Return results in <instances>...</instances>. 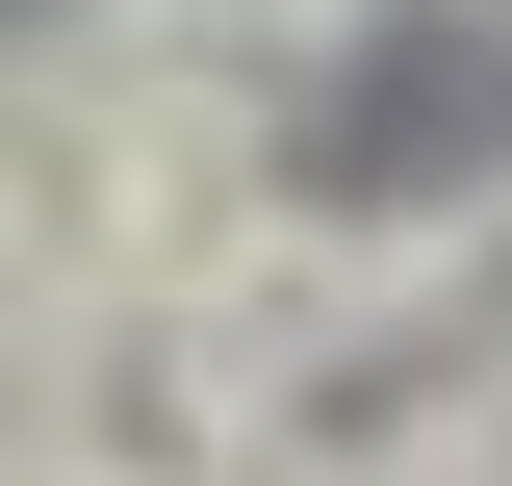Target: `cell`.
Segmentation results:
<instances>
[{
  "mask_svg": "<svg viewBox=\"0 0 512 486\" xmlns=\"http://www.w3.org/2000/svg\"><path fill=\"white\" fill-rule=\"evenodd\" d=\"M282 384H231L180 307H26V486H256Z\"/></svg>",
  "mask_w": 512,
  "mask_h": 486,
  "instance_id": "cell-1",
  "label": "cell"
},
{
  "mask_svg": "<svg viewBox=\"0 0 512 486\" xmlns=\"http://www.w3.org/2000/svg\"><path fill=\"white\" fill-rule=\"evenodd\" d=\"M52 52H103L128 103H308L333 77V0H103V26H52Z\"/></svg>",
  "mask_w": 512,
  "mask_h": 486,
  "instance_id": "cell-2",
  "label": "cell"
},
{
  "mask_svg": "<svg viewBox=\"0 0 512 486\" xmlns=\"http://www.w3.org/2000/svg\"><path fill=\"white\" fill-rule=\"evenodd\" d=\"M461 461H487V486H512V384H487V410H461Z\"/></svg>",
  "mask_w": 512,
  "mask_h": 486,
  "instance_id": "cell-3",
  "label": "cell"
},
{
  "mask_svg": "<svg viewBox=\"0 0 512 486\" xmlns=\"http://www.w3.org/2000/svg\"><path fill=\"white\" fill-rule=\"evenodd\" d=\"M461 26H487V52H512V0H461Z\"/></svg>",
  "mask_w": 512,
  "mask_h": 486,
  "instance_id": "cell-4",
  "label": "cell"
}]
</instances>
